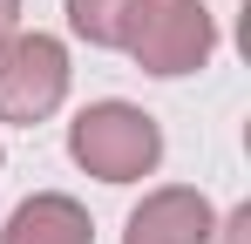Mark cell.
Returning <instances> with one entry per match:
<instances>
[{
	"label": "cell",
	"instance_id": "6da1fadb",
	"mask_svg": "<svg viewBox=\"0 0 251 244\" xmlns=\"http://www.w3.org/2000/svg\"><path fill=\"white\" fill-rule=\"evenodd\" d=\"M68 156L82 163L88 176H102V183H136L163 156V129L136 102H88L82 116L68 122Z\"/></svg>",
	"mask_w": 251,
	"mask_h": 244
},
{
	"label": "cell",
	"instance_id": "7a4b0ae2",
	"mask_svg": "<svg viewBox=\"0 0 251 244\" xmlns=\"http://www.w3.org/2000/svg\"><path fill=\"white\" fill-rule=\"evenodd\" d=\"M123 48L136 54L143 75H190L217 48V21H210L204 0H136Z\"/></svg>",
	"mask_w": 251,
	"mask_h": 244
},
{
	"label": "cell",
	"instance_id": "3957f363",
	"mask_svg": "<svg viewBox=\"0 0 251 244\" xmlns=\"http://www.w3.org/2000/svg\"><path fill=\"white\" fill-rule=\"evenodd\" d=\"M68 95V48L54 34H0V122H41Z\"/></svg>",
	"mask_w": 251,
	"mask_h": 244
},
{
	"label": "cell",
	"instance_id": "277c9868",
	"mask_svg": "<svg viewBox=\"0 0 251 244\" xmlns=\"http://www.w3.org/2000/svg\"><path fill=\"white\" fill-rule=\"evenodd\" d=\"M123 244H217V210H210L204 190H150V197L129 210Z\"/></svg>",
	"mask_w": 251,
	"mask_h": 244
},
{
	"label": "cell",
	"instance_id": "5b68a950",
	"mask_svg": "<svg viewBox=\"0 0 251 244\" xmlns=\"http://www.w3.org/2000/svg\"><path fill=\"white\" fill-rule=\"evenodd\" d=\"M0 244H95V224H88V210L75 197L41 190V197H27L14 217H7Z\"/></svg>",
	"mask_w": 251,
	"mask_h": 244
},
{
	"label": "cell",
	"instance_id": "8992f818",
	"mask_svg": "<svg viewBox=\"0 0 251 244\" xmlns=\"http://www.w3.org/2000/svg\"><path fill=\"white\" fill-rule=\"evenodd\" d=\"M129 7H136V0H68V27H75L88 48H123Z\"/></svg>",
	"mask_w": 251,
	"mask_h": 244
},
{
	"label": "cell",
	"instance_id": "52a82bcc",
	"mask_svg": "<svg viewBox=\"0 0 251 244\" xmlns=\"http://www.w3.org/2000/svg\"><path fill=\"white\" fill-rule=\"evenodd\" d=\"M245 231H251V210H231V224H224V244H245Z\"/></svg>",
	"mask_w": 251,
	"mask_h": 244
},
{
	"label": "cell",
	"instance_id": "ba28073f",
	"mask_svg": "<svg viewBox=\"0 0 251 244\" xmlns=\"http://www.w3.org/2000/svg\"><path fill=\"white\" fill-rule=\"evenodd\" d=\"M14 21H21V0H0V34H14Z\"/></svg>",
	"mask_w": 251,
	"mask_h": 244
}]
</instances>
